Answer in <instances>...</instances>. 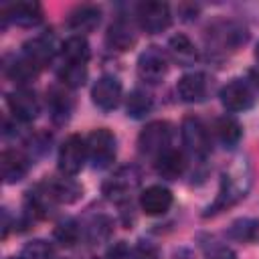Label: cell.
Returning <instances> with one entry per match:
<instances>
[{"mask_svg":"<svg viewBox=\"0 0 259 259\" xmlns=\"http://www.w3.org/2000/svg\"><path fill=\"white\" fill-rule=\"evenodd\" d=\"M259 233V223L255 219H237L231 227H229V237L235 239V241H241V243H251L255 241Z\"/></svg>","mask_w":259,"mask_h":259,"instance_id":"obj_29","label":"cell"},{"mask_svg":"<svg viewBox=\"0 0 259 259\" xmlns=\"http://www.w3.org/2000/svg\"><path fill=\"white\" fill-rule=\"evenodd\" d=\"M53 257V247L47 241H30L22 249V259H51Z\"/></svg>","mask_w":259,"mask_h":259,"instance_id":"obj_31","label":"cell"},{"mask_svg":"<svg viewBox=\"0 0 259 259\" xmlns=\"http://www.w3.org/2000/svg\"><path fill=\"white\" fill-rule=\"evenodd\" d=\"M4 73L10 81H14L18 87H26L28 83H32L36 77H38V69L24 57H14L10 63L4 65Z\"/></svg>","mask_w":259,"mask_h":259,"instance_id":"obj_23","label":"cell"},{"mask_svg":"<svg viewBox=\"0 0 259 259\" xmlns=\"http://www.w3.org/2000/svg\"><path fill=\"white\" fill-rule=\"evenodd\" d=\"M105 42L113 51H127L136 45V32L134 26L125 18H117L115 22L109 24L105 32Z\"/></svg>","mask_w":259,"mask_h":259,"instance_id":"obj_19","label":"cell"},{"mask_svg":"<svg viewBox=\"0 0 259 259\" xmlns=\"http://www.w3.org/2000/svg\"><path fill=\"white\" fill-rule=\"evenodd\" d=\"M89 55H91L89 45H87L85 36H81V34H73V36H69V38L63 42V47H61V57H63L65 63L87 65Z\"/></svg>","mask_w":259,"mask_h":259,"instance_id":"obj_26","label":"cell"},{"mask_svg":"<svg viewBox=\"0 0 259 259\" xmlns=\"http://www.w3.org/2000/svg\"><path fill=\"white\" fill-rule=\"evenodd\" d=\"M59 81L65 85V87H71V89H77L81 87L85 81H87V65H79V63H61L59 71Z\"/></svg>","mask_w":259,"mask_h":259,"instance_id":"obj_27","label":"cell"},{"mask_svg":"<svg viewBox=\"0 0 259 259\" xmlns=\"http://www.w3.org/2000/svg\"><path fill=\"white\" fill-rule=\"evenodd\" d=\"M91 99L103 111L115 109L121 101V83L113 75L99 77L91 87Z\"/></svg>","mask_w":259,"mask_h":259,"instance_id":"obj_13","label":"cell"},{"mask_svg":"<svg viewBox=\"0 0 259 259\" xmlns=\"http://www.w3.org/2000/svg\"><path fill=\"white\" fill-rule=\"evenodd\" d=\"M42 20V8L38 2L32 0H22V2H12L6 4L2 8V26H6L8 22L16 24V26H36Z\"/></svg>","mask_w":259,"mask_h":259,"instance_id":"obj_10","label":"cell"},{"mask_svg":"<svg viewBox=\"0 0 259 259\" xmlns=\"http://www.w3.org/2000/svg\"><path fill=\"white\" fill-rule=\"evenodd\" d=\"M249 85H253L255 89H259V69H251L249 71Z\"/></svg>","mask_w":259,"mask_h":259,"instance_id":"obj_35","label":"cell"},{"mask_svg":"<svg viewBox=\"0 0 259 259\" xmlns=\"http://www.w3.org/2000/svg\"><path fill=\"white\" fill-rule=\"evenodd\" d=\"M136 69H138V77L144 83L156 85L168 73V59L160 47H148L144 53H140Z\"/></svg>","mask_w":259,"mask_h":259,"instance_id":"obj_9","label":"cell"},{"mask_svg":"<svg viewBox=\"0 0 259 259\" xmlns=\"http://www.w3.org/2000/svg\"><path fill=\"white\" fill-rule=\"evenodd\" d=\"M140 206L146 214L158 217L172 206V192L162 184H152L140 194Z\"/></svg>","mask_w":259,"mask_h":259,"instance_id":"obj_15","label":"cell"},{"mask_svg":"<svg viewBox=\"0 0 259 259\" xmlns=\"http://www.w3.org/2000/svg\"><path fill=\"white\" fill-rule=\"evenodd\" d=\"M87 156L93 164V168L103 170L113 164L115 160V136L107 127L93 130L87 138Z\"/></svg>","mask_w":259,"mask_h":259,"instance_id":"obj_2","label":"cell"},{"mask_svg":"<svg viewBox=\"0 0 259 259\" xmlns=\"http://www.w3.org/2000/svg\"><path fill=\"white\" fill-rule=\"evenodd\" d=\"M140 178L142 174L136 166H121L103 182V194L115 202L127 200L130 192H134L140 186Z\"/></svg>","mask_w":259,"mask_h":259,"instance_id":"obj_6","label":"cell"},{"mask_svg":"<svg viewBox=\"0 0 259 259\" xmlns=\"http://www.w3.org/2000/svg\"><path fill=\"white\" fill-rule=\"evenodd\" d=\"M130 259H160V249L150 241H138L130 251Z\"/></svg>","mask_w":259,"mask_h":259,"instance_id":"obj_32","label":"cell"},{"mask_svg":"<svg viewBox=\"0 0 259 259\" xmlns=\"http://www.w3.org/2000/svg\"><path fill=\"white\" fill-rule=\"evenodd\" d=\"M245 40L247 30L233 20H221L208 28V45H212V51H237Z\"/></svg>","mask_w":259,"mask_h":259,"instance_id":"obj_7","label":"cell"},{"mask_svg":"<svg viewBox=\"0 0 259 259\" xmlns=\"http://www.w3.org/2000/svg\"><path fill=\"white\" fill-rule=\"evenodd\" d=\"M45 188L49 190V194L53 196L55 202H65V204H71L75 200H79L83 188L69 176H63V178H49L47 182H42Z\"/></svg>","mask_w":259,"mask_h":259,"instance_id":"obj_20","label":"cell"},{"mask_svg":"<svg viewBox=\"0 0 259 259\" xmlns=\"http://www.w3.org/2000/svg\"><path fill=\"white\" fill-rule=\"evenodd\" d=\"M47 107H49L51 119L57 125H63V123L69 121V117L73 113V99H71V95L63 87L53 85L47 91Z\"/></svg>","mask_w":259,"mask_h":259,"instance_id":"obj_17","label":"cell"},{"mask_svg":"<svg viewBox=\"0 0 259 259\" xmlns=\"http://www.w3.org/2000/svg\"><path fill=\"white\" fill-rule=\"evenodd\" d=\"M125 255H127V249H125L123 243H117V245L109 251V259H125Z\"/></svg>","mask_w":259,"mask_h":259,"instance_id":"obj_34","label":"cell"},{"mask_svg":"<svg viewBox=\"0 0 259 259\" xmlns=\"http://www.w3.org/2000/svg\"><path fill=\"white\" fill-rule=\"evenodd\" d=\"M99 20H101V10L95 4H81L69 14L67 24L75 32H91L99 24Z\"/></svg>","mask_w":259,"mask_h":259,"instance_id":"obj_21","label":"cell"},{"mask_svg":"<svg viewBox=\"0 0 259 259\" xmlns=\"http://www.w3.org/2000/svg\"><path fill=\"white\" fill-rule=\"evenodd\" d=\"M170 138H172V127L168 121H164V119L150 121L138 136V150L144 156L158 158L162 152L168 150Z\"/></svg>","mask_w":259,"mask_h":259,"instance_id":"obj_3","label":"cell"},{"mask_svg":"<svg viewBox=\"0 0 259 259\" xmlns=\"http://www.w3.org/2000/svg\"><path fill=\"white\" fill-rule=\"evenodd\" d=\"M255 59H257V63H259V45H257V49H255Z\"/></svg>","mask_w":259,"mask_h":259,"instance_id":"obj_36","label":"cell"},{"mask_svg":"<svg viewBox=\"0 0 259 259\" xmlns=\"http://www.w3.org/2000/svg\"><path fill=\"white\" fill-rule=\"evenodd\" d=\"M176 91L180 95L182 101L186 103H196V101H202L206 97V91H208V81H206V75L204 73H186L178 79V85H176Z\"/></svg>","mask_w":259,"mask_h":259,"instance_id":"obj_16","label":"cell"},{"mask_svg":"<svg viewBox=\"0 0 259 259\" xmlns=\"http://www.w3.org/2000/svg\"><path fill=\"white\" fill-rule=\"evenodd\" d=\"M22 55L40 71L47 65H51L55 57V45L49 36H34L22 45Z\"/></svg>","mask_w":259,"mask_h":259,"instance_id":"obj_18","label":"cell"},{"mask_svg":"<svg viewBox=\"0 0 259 259\" xmlns=\"http://www.w3.org/2000/svg\"><path fill=\"white\" fill-rule=\"evenodd\" d=\"M10 259H16V257H10ZM18 259H22V257H18Z\"/></svg>","mask_w":259,"mask_h":259,"instance_id":"obj_37","label":"cell"},{"mask_svg":"<svg viewBox=\"0 0 259 259\" xmlns=\"http://www.w3.org/2000/svg\"><path fill=\"white\" fill-rule=\"evenodd\" d=\"M182 144L194 158H206L210 152V134L198 115H186L180 125Z\"/></svg>","mask_w":259,"mask_h":259,"instance_id":"obj_4","label":"cell"},{"mask_svg":"<svg viewBox=\"0 0 259 259\" xmlns=\"http://www.w3.org/2000/svg\"><path fill=\"white\" fill-rule=\"evenodd\" d=\"M249 184H251L249 164L241 158V160H237L229 170L223 172L219 194H217L214 202L206 208L204 217H212V214H217V212H221V210H227L229 206L237 204L241 198H245V194H247V190H249Z\"/></svg>","mask_w":259,"mask_h":259,"instance_id":"obj_1","label":"cell"},{"mask_svg":"<svg viewBox=\"0 0 259 259\" xmlns=\"http://www.w3.org/2000/svg\"><path fill=\"white\" fill-rule=\"evenodd\" d=\"M136 16H138L140 28L146 30L148 34H158L166 30L172 22L170 6L166 2H142L138 4Z\"/></svg>","mask_w":259,"mask_h":259,"instance_id":"obj_8","label":"cell"},{"mask_svg":"<svg viewBox=\"0 0 259 259\" xmlns=\"http://www.w3.org/2000/svg\"><path fill=\"white\" fill-rule=\"evenodd\" d=\"M221 103L227 111H247L253 107L255 103V95H253V89L247 81L243 79H233L229 81L223 89H221Z\"/></svg>","mask_w":259,"mask_h":259,"instance_id":"obj_11","label":"cell"},{"mask_svg":"<svg viewBox=\"0 0 259 259\" xmlns=\"http://www.w3.org/2000/svg\"><path fill=\"white\" fill-rule=\"evenodd\" d=\"M89 160L87 156V142L85 138H81L79 134H71L59 148V170L65 176H75L77 172H81V168L85 166V162Z\"/></svg>","mask_w":259,"mask_h":259,"instance_id":"obj_5","label":"cell"},{"mask_svg":"<svg viewBox=\"0 0 259 259\" xmlns=\"http://www.w3.org/2000/svg\"><path fill=\"white\" fill-rule=\"evenodd\" d=\"M208 259H237V255L229 247H217V249L210 251Z\"/></svg>","mask_w":259,"mask_h":259,"instance_id":"obj_33","label":"cell"},{"mask_svg":"<svg viewBox=\"0 0 259 259\" xmlns=\"http://www.w3.org/2000/svg\"><path fill=\"white\" fill-rule=\"evenodd\" d=\"M28 168H30V160L20 150H14V148L2 150V154H0V170H2V178H4L6 184L20 182L28 174Z\"/></svg>","mask_w":259,"mask_h":259,"instance_id":"obj_14","label":"cell"},{"mask_svg":"<svg viewBox=\"0 0 259 259\" xmlns=\"http://www.w3.org/2000/svg\"><path fill=\"white\" fill-rule=\"evenodd\" d=\"M168 51L172 55V59L182 65V67H188V65H194L196 59H198V51L194 47V42L186 36V34H174L170 40H168Z\"/></svg>","mask_w":259,"mask_h":259,"instance_id":"obj_24","label":"cell"},{"mask_svg":"<svg viewBox=\"0 0 259 259\" xmlns=\"http://www.w3.org/2000/svg\"><path fill=\"white\" fill-rule=\"evenodd\" d=\"M152 107H154L152 97H150L146 91H142V89H134V91L127 95V99H125V111H127V115L134 117V119L146 117V115L152 111Z\"/></svg>","mask_w":259,"mask_h":259,"instance_id":"obj_28","label":"cell"},{"mask_svg":"<svg viewBox=\"0 0 259 259\" xmlns=\"http://www.w3.org/2000/svg\"><path fill=\"white\" fill-rule=\"evenodd\" d=\"M186 170V158L182 152L168 148L156 158V172L166 180H176Z\"/></svg>","mask_w":259,"mask_h":259,"instance_id":"obj_22","label":"cell"},{"mask_svg":"<svg viewBox=\"0 0 259 259\" xmlns=\"http://www.w3.org/2000/svg\"><path fill=\"white\" fill-rule=\"evenodd\" d=\"M6 103L10 113L20 121H32L40 111V103L34 91H30L28 87H16L14 91H10L6 97Z\"/></svg>","mask_w":259,"mask_h":259,"instance_id":"obj_12","label":"cell"},{"mask_svg":"<svg viewBox=\"0 0 259 259\" xmlns=\"http://www.w3.org/2000/svg\"><path fill=\"white\" fill-rule=\"evenodd\" d=\"M79 235H81V229H79V225L73 219H67V221H63V223H59L55 227V239L61 245H67V247L75 245Z\"/></svg>","mask_w":259,"mask_h":259,"instance_id":"obj_30","label":"cell"},{"mask_svg":"<svg viewBox=\"0 0 259 259\" xmlns=\"http://www.w3.org/2000/svg\"><path fill=\"white\" fill-rule=\"evenodd\" d=\"M212 132L217 136V140L225 146V148H235L243 136V130H241V123L233 117V115H223L214 121L212 125Z\"/></svg>","mask_w":259,"mask_h":259,"instance_id":"obj_25","label":"cell"}]
</instances>
